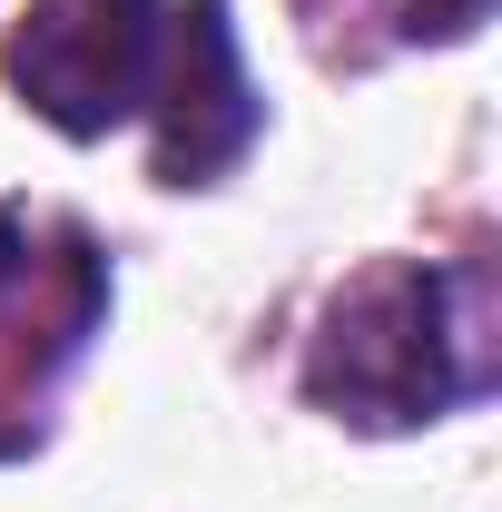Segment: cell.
<instances>
[{
  "label": "cell",
  "instance_id": "1",
  "mask_svg": "<svg viewBox=\"0 0 502 512\" xmlns=\"http://www.w3.org/2000/svg\"><path fill=\"white\" fill-rule=\"evenodd\" d=\"M493 375V306H483V276L473 266H365L335 306H325V335H315V404H335L345 424H375V434H404V424H434L463 394H483Z\"/></svg>",
  "mask_w": 502,
  "mask_h": 512
},
{
  "label": "cell",
  "instance_id": "2",
  "mask_svg": "<svg viewBox=\"0 0 502 512\" xmlns=\"http://www.w3.org/2000/svg\"><path fill=\"white\" fill-rule=\"evenodd\" d=\"M168 50V0H30L10 30V89L60 138H109L148 109Z\"/></svg>",
  "mask_w": 502,
  "mask_h": 512
},
{
  "label": "cell",
  "instance_id": "3",
  "mask_svg": "<svg viewBox=\"0 0 502 512\" xmlns=\"http://www.w3.org/2000/svg\"><path fill=\"white\" fill-rule=\"evenodd\" d=\"M138 119L158 128V178L168 188H207L227 178L256 148V79L237 60V30H227V0H188L168 10V50H158V89Z\"/></svg>",
  "mask_w": 502,
  "mask_h": 512
},
{
  "label": "cell",
  "instance_id": "4",
  "mask_svg": "<svg viewBox=\"0 0 502 512\" xmlns=\"http://www.w3.org/2000/svg\"><path fill=\"white\" fill-rule=\"evenodd\" d=\"M424 20H434V30H473L483 0H414V30H424Z\"/></svg>",
  "mask_w": 502,
  "mask_h": 512
},
{
  "label": "cell",
  "instance_id": "5",
  "mask_svg": "<svg viewBox=\"0 0 502 512\" xmlns=\"http://www.w3.org/2000/svg\"><path fill=\"white\" fill-rule=\"evenodd\" d=\"M20 256H30V237H20V217H10V207H0V286H10V276H20Z\"/></svg>",
  "mask_w": 502,
  "mask_h": 512
}]
</instances>
